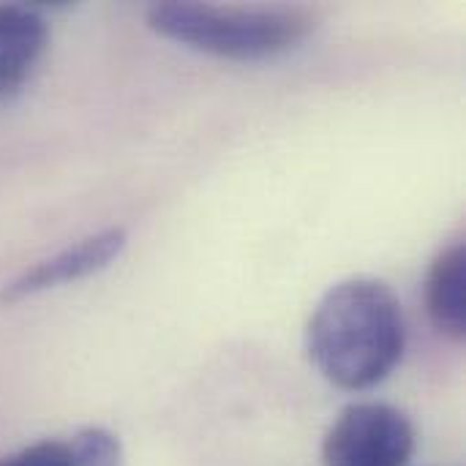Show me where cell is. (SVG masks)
<instances>
[{"instance_id": "1", "label": "cell", "mask_w": 466, "mask_h": 466, "mask_svg": "<svg viewBox=\"0 0 466 466\" xmlns=\"http://www.w3.org/2000/svg\"><path fill=\"white\" fill-rule=\"evenodd\" d=\"M309 358L344 390H366L393 374L404 355L407 325L396 292L377 279H347L309 322Z\"/></svg>"}, {"instance_id": "2", "label": "cell", "mask_w": 466, "mask_h": 466, "mask_svg": "<svg viewBox=\"0 0 466 466\" xmlns=\"http://www.w3.org/2000/svg\"><path fill=\"white\" fill-rule=\"evenodd\" d=\"M147 25L191 49L229 57L262 60L300 44L314 19L303 8L287 5H213L191 0H164L147 8Z\"/></svg>"}, {"instance_id": "3", "label": "cell", "mask_w": 466, "mask_h": 466, "mask_svg": "<svg viewBox=\"0 0 466 466\" xmlns=\"http://www.w3.org/2000/svg\"><path fill=\"white\" fill-rule=\"evenodd\" d=\"M415 453L410 418L377 401L350 404L322 442L325 466H407Z\"/></svg>"}, {"instance_id": "4", "label": "cell", "mask_w": 466, "mask_h": 466, "mask_svg": "<svg viewBox=\"0 0 466 466\" xmlns=\"http://www.w3.org/2000/svg\"><path fill=\"white\" fill-rule=\"evenodd\" d=\"M126 240H128V235L123 227H109L104 232H96V235L57 251L55 257L35 262L30 270L16 276L11 284L3 287L0 303H16L22 298L55 289L60 284H71L85 276H93L123 254Z\"/></svg>"}, {"instance_id": "5", "label": "cell", "mask_w": 466, "mask_h": 466, "mask_svg": "<svg viewBox=\"0 0 466 466\" xmlns=\"http://www.w3.org/2000/svg\"><path fill=\"white\" fill-rule=\"evenodd\" d=\"M49 41L44 16L30 5L0 3V101L19 93Z\"/></svg>"}, {"instance_id": "6", "label": "cell", "mask_w": 466, "mask_h": 466, "mask_svg": "<svg viewBox=\"0 0 466 466\" xmlns=\"http://www.w3.org/2000/svg\"><path fill=\"white\" fill-rule=\"evenodd\" d=\"M426 309L434 328L453 339L466 336V251L461 243L437 254L426 279Z\"/></svg>"}, {"instance_id": "7", "label": "cell", "mask_w": 466, "mask_h": 466, "mask_svg": "<svg viewBox=\"0 0 466 466\" xmlns=\"http://www.w3.org/2000/svg\"><path fill=\"white\" fill-rule=\"evenodd\" d=\"M74 466H123L117 440L104 429H85L71 442Z\"/></svg>"}, {"instance_id": "8", "label": "cell", "mask_w": 466, "mask_h": 466, "mask_svg": "<svg viewBox=\"0 0 466 466\" xmlns=\"http://www.w3.org/2000/svg\"><path fill=\"white\" fill-rule=\"evenodd\" d=\"M0 466H74V456L68 442L44 440L35 445H27L11 456H3Z\"/></svg>"}]
</instances>
